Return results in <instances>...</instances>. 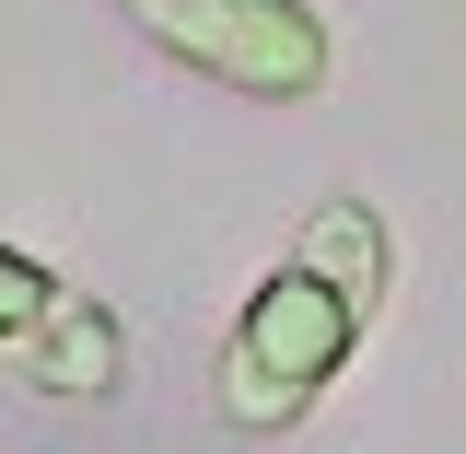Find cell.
<instances>
[{"instance_id":"6da1fadb","label":"cell","mask_w":466,"mask_h":454,"mask_svg":"<svg viewBox=\"0 0 466 454\" xmlns=\"http://www.w3.org/2000/svg\"><path fill=\"white\" fill-rule=\"evenodd\" d=\"M385 303H397V233H385V210L373 198H315L303 233H291V257L233 303V327H222V361H210L222 431H245V443L303 431L339 397V373L361 361V338L385 327Z\"/></svg>"},{"instance_id":"7a4b0ae2","label":"cell","mask_w":466,"mask_h":454,"mask_svg":"<svg viewBox=\"0 0 466 454\" xmlns=\"http://www.w3.org/2000/svg\"><path fill=\"white\" fill-rule=\"evenodd\" d=\"M116 24L245 106H315L339 82V24L315 0H116Z\"/></svg>"},{"instance_id":"3957f363","label":"cell","mask_w":466,"mask_h":454,"mask_svg":"<svg viewBox=\"0 0 466 454\" xmlns=\"http://www.w3.org/2000/svg\"><path fill=\"white\" fill-rule=\"evenodd\" d=\"M0 385L47 408H106L128 397V315L106 291L47 268L35 245H0Z\"/></svg>"}]
</instances>
